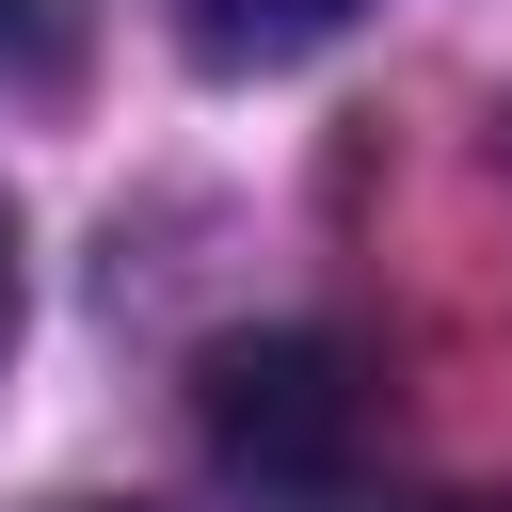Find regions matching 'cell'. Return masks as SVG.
I'll return each instance as SVG.
<instances>
[{
  "mask_svg": "<svg viewBox=\"0 0 512 512\" xmlns=\"http://www.w3.org/2000/svg\"><path fill=\"white\" fill-rule=\"evenodd\" d=\"M416 512H512V496H416Z\"/></svg>",
  "mask_w": 512,
  "mask_h": 512,
  "instance_id": "5",
  "label": "cell"
},
{
  "mask_svg": "<svg viewBox=\"0 0 512 512\" xmlns=\"http://www.w3.org/2000/svg\"><path fill=\"white\" fill-rule=\"evenodd\" d=\"M96 48V0H0V96H64Z\"/></svg>",
  "mask_w": 512,
  "mask_h": 512,
  "instance_id": "3",
  "label": "cell"
},
{
  "mask_svg": "<svg viewBox=\"0 0 512 512\" xmlns=\"http://www.w3.org/2000/svg\"><path fill=\"white\" fill-rule=\"evenodd\" d=\"M192 432L240 496H336L368 448V368L336 336H224L192 368Z\"/></svg>",
  "mask_w": 512,
  "mask_h": 512,
  "instance_id": "1",
  "label": "cell"
},
{
  "mask_svg": "<svg viewBox=\"0 0 512 512\" xmlns=\"http://www.w3.org/2000/svg\"><path fill=\"white\" fill-rule=\"evenodd\" d=\"M160 16H176V48H192V64H224V80L304 64V48H336V32H352V0H160Z\"/></svg>",
  "mask_w": 512,
  "mask_h": 512,
  "instance_id": "2",
  "label": "cell"
},
{
  "mask_svg": "<svg viewBox=\"0 0 512 512\" xmlns=\"http://www.w3.org/2000/svg\"><path fill=\"white\" fill-rule=\"evenodd\" d=\"M0 336H16V224H0Z\"/></svg>",
  "mask_w": 512,
  "mask_h": 512,
  "instance_id": "4",
  "label": "cell"
}]
</instances>
